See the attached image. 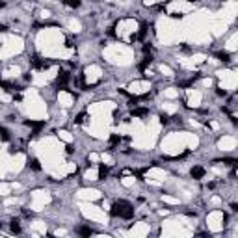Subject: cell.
I'll use <instances>...</instances> for the list:
<instances>
[{
	"mask_svg": "<svg viewBox=\"0 0 238 238\" xmlns=\"http://www.w3.org/2000/svg\"><path fill=\"white\" fill-rule=\"evenodd\" d=\"M112 216L128 219V218H132V216H134V208H132V205H130L128 201L119 199V201L114 203V207H112Z\"/></svg>",
	"mask_w": 238,
	"mask_h": 238,
	"instance_id": "obj_1",
	"label": "cell"
},
{
	"mask_svg": "<svg viewBox=\"0 0 238 238\" xmlns=\"http://www.w3.org/2000/svg\"><path fill=\"white\" fill-rule=\"evenodd\" d=\"M192 177L194 178H203L205 177V169H203L201 166H194V167H192Z\"/></svg>",
	"mask_w": 238,
	"mask_h": 238,
	"instance_id": "obj_2",
	"label": "cell"
},
{
	"mask_svg": "<svg viewBox=\"0 0 238 238\" xmlns=\"http://www.w3.org/2000/svg\"><path fill=\"white\" fill-rule=\"evenodd\" d=\"M67 82H69V75H67V73H61L58 76V86L63 88V86H67Z\"/></svg>",
	"mask_w": 238,
	"mask_h": 238,
	"instance_id": "obj_3",
	"label": "cell"
},
{
	"mask_svg": "<svg viewBox=\"0 0 238 238\" xmlns=\"http://www.w3.org/2000/svg\"><path fill=\"white\" fill-rule=\"evenodd\" d=\"M106 177H108V167L102 164V166L99 167V178H100V180H104Z\"/></svg>",
	"mask_w": 238,
	"mask_h": 238,
	"instance_id": "obj_4",
	"label": "cell"
},
{
	"mask_svg": "<svg viewBox=\"0 0 238 238\" xmlns=\"http://www.w3.org/2000/svg\"><path fill=\"white\" fill-rule=\"evenodd\" d=\"M65 6H69V8H78L80 6V0H61Z\"/></svg>",
	"mask_w": 238,
	"mask_h": 238,
	"instance_id": "obj_5",
	"label": "cell"
},
{
	"mask_svg": "<svg viewBox=\"0 0 238 238\" xmlns=\"http://www.w3.org/2000/svg\"><path fill=\"white\" fill-rule=\"evenodd\" d=\"M11 231H13V233H20L19 221H15V219H13V221H11Z\"/></svg>",
	"mask_w": 238,
	"mask_h": 238,
	"instance_id": "obj_6",
	"label": "cell"
},
{
	"mask_svg": "<svg viewBox=\"0 0 238 238\" xmlns=\"http://www.w3.org/2000/svg\"><path fill=\"white\" fill-rule=\"evenodd\" d=\"M218 58L221 60V61H229V54H227V52H219Z\"/></svg>",
	"mask_w": 238,
	"mask_h": 238,
	"instance_id": "obj_7",
	"label": "cell"
},
{
	"mask_svg": "<svg viewBox=\"0 0 238 238\" xmlns=\"http://www.w3.org/2000/svg\"><path fill=\"white\" fill-rule=\"evenodd\" d=\"M32 167H34V169H36V171H39V169H41V166H39V162H37V160H36V158L32 160Z\"/></svg>",
	"mask_w": 238,
	"mask_h": 238,
	"instance_id": "obj_8",
	"label": "cell"
},
{
	"mask_svg": "<svg viewBox=\"0 0 238 238\" xmlns=\"http://www.w3.org/2000/svg\"><path fill=\"white\" fill-rule=\"evenodd\" d=\"M2 30H6V26H2V24H0V32H2Z\"/></svg>",
	"mask_w": 238,
	"mask_h": 238,
	"instance_id": "obj_9",
	"label": "cell"
}]
</instances>
